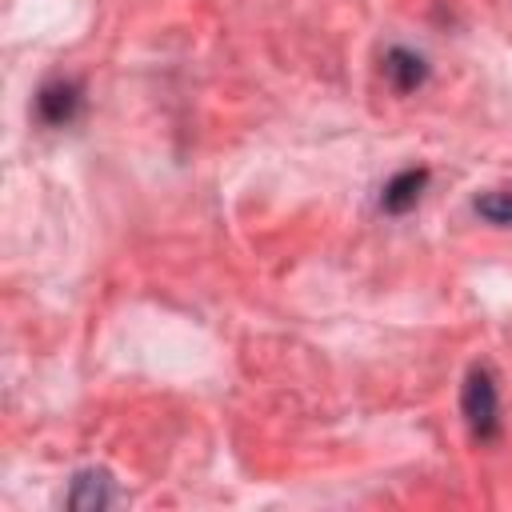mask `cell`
<instances>
[{
  "instance_id": "4",
  "label": "cell",
  "mask_w": 512,
  "mask_h": 512,
  "mask_svg": "<svg viewBox=\"0 0 512 512\" xmlns=\"http://www.w3.org/2000/svg\"><path fill=\"white\" fill-rule=\"evenodd\" d=\"M424 188H428V168H404V172H396V176L384 184L380 208H384L388 216H404V212L416 208V200L424 196Z\"/></svg>"
},
{
  "instance_id": "5",
  "label": "cell",
  "mask_w": 512,
  "mask_h": 512,
  "mask_svg": "<svg viewBox=\"0 0 512 512\" xmlns=\"http://www.w3.org/2000/svg\"><path fill=\"white\" fill-rule=\"evenodd\" d=\"M384 76L396 92H416L428 80V60L412 48H388L384 52Z\"/></svg>"
},
{
  "instance_id": "6",
  "label": "cell",
  "mask_w": 512,
  "mask_h": 512,
  "mask_svg": "<svg viewBox=\"0 0 512 512\" xmlns=\"http://www.w3.org/2000/svg\"><path fill=\"white\" fill-rule=\"evenodd\" d=\"M472 208L488 224H512V192H484V196L472 200Z\"/></svg>"
},
{
  "instance_id": "1",
  "label": "cell",
  "mask_w": 512,
  "mask_h": 512,
  "mask_svg": "<svg viewBox=\"0 0 512 512\" xmlns=\"http://www.w3.org/2000/svg\"><path fill=\"white\" fill-rule=\"evenodd\" d=\"M460 412L468 420V432L472 440L480 444H492L500 436V392H496V380L484 364H476L468 376H464V388H460Z\"/></svg>"
},
{
  "instance_id": "3",
  "label": "cell",
  "mask_w": 512,
  "mask_h": 512,
  "mask_svg": "<svg viewBox=\"0 0 512 512\" xmlns=\"http://www.w3.org/2000/svg\"><path fill=\"white\" fill-rule=\"evenodd\" d=\"M120 500L116 492V480L108 468H84L72 476V488H68V508L76 512H100V508H112Z\"/></svg>"
},
{
  "instance_id": "2",
  "label": "cell",
  "mask_w": 512,
  "mask_h": 512,
  "mask_svg": "<svg viewBox=\"0 0 512 512\" xmlns=\"http://www.w3.org/2000/svg\"><path fill=\"white\" fill-rule=\"evenodd\" d=\"M84 108V88L80 80H48L40 92H36V116L48 124V128H64L80 116Z\"/></svg>"
}]
</instances>
